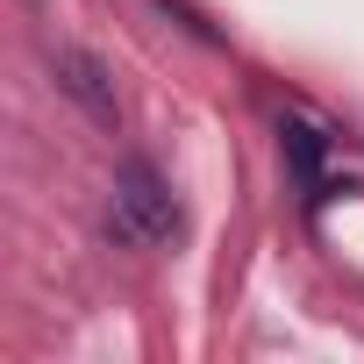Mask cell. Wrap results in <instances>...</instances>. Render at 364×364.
<instances>
[{"label": "cell", "instance_id": "cell-1", "mask_svg": "<svg viewBox=\"0 0 364 364\" xmlns=\"http://www.w3.org/2000/svg\"><path fill=\"white\" fill-rule=\"evenodd\" d=\"M107 229H114L122 243H136V250H150V243H164V236L178 229V208H171V193H164V178H157L143 157H129V164L114 171Z\"/></svg>", "mask_w": 364, "mask_h": 364}, {"label": "cell", "instance_id": "cell-2", "mask_svg": "<svg viewBox=\"0 0 364 364\" xmlns=\"http://www.w3.org/2000/svg\"><path fill=\"white\" fill-rule=\"evenodd\" d=\"M50 72H58V86H65L93 122H114V86H107L100 58H86V50H58V58H50Z\"/></svg>", "mask_w": 364, "mask_h": 364}, {"label": "cell", "instance_id": "cell-3", "mask_svg": "<svg viewBox=\"0 0 364 364\" xmlns=\"http://www.w3.org/2000/svg\"><path fill=\"white\" fill-rule=\"evenodd\" d=\"M286 150H293L300 178H314V171H321V136H314V129H300V122H293V129H286Z\"/></svg>", "mask_w": 364, "mask_h": 364}]
</instances>
